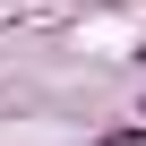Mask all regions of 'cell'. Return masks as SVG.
<instances>
[{"label": "cell", "instance_id": "1", "mask_svg": "<svg viewBox=\"0 0 146 146\" xmlns=\"http://www.w3.org/2000/svg\"><path fill=\"white\" fill-rule=\"evenodd\" d=\"M103 146H146V129H103Z\"/></svg>", "mask_w": 146, "mask_h": 146}]
</instances>
